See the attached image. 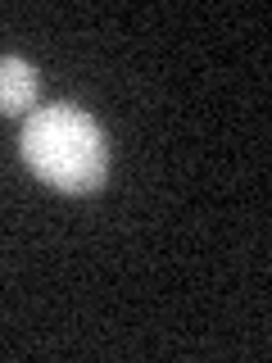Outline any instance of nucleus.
<instances>
[{
  "label": "nucleus",
  "mask_w": 272,
  "mask_h": 363,
  "mask_svg": "<svg viewBox=\"0 0 272 363\" xmlns=\"http://www.w3.org/2000/svg\"><path fill=\"white\" fill-rule=\"evenodd\" d=\"M41 96V73L18 55H0V113H32Z\"/></svg>",
  "instance_id": "f03ea898"
},
{
  "label": "nucleus",
  "mask_w": 272,
  "mask_h": 363,
  "mask_svg": "<svg viewBox=\"0 0 272 363\" xmlns=\"http://www.w3.org/2000/svg\"><path fill=\"white\" fill-rule=\"evenodd\" d=\"M18 155L37 173V182L64 196H91L109 177V136L86 109L55 100L37 105L23 118Z\"/></svg>",
  "instance_id": "f257e3e1"
}]
</instances>
